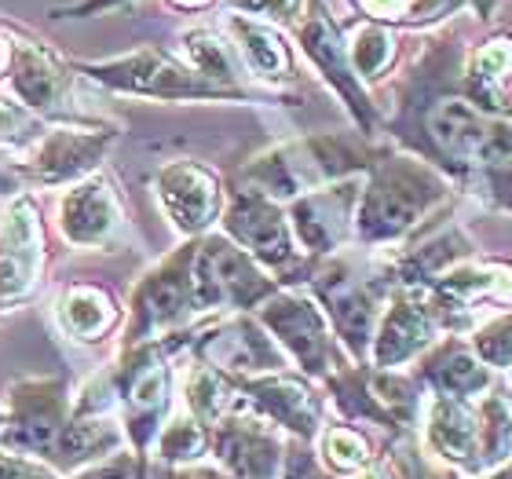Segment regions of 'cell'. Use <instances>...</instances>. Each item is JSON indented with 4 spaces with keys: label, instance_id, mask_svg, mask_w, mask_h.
Segmentation results:
<instances>
[{
    "label": "cell",
    "instance_id": "6da1fadb",
    "mask_svg": "<svg viewBox=\"0 0 512 479\" xmlns=\"http://www.w3.org/2000/svg\"><path fill=\"white\" fill-rule=\"evenodd\" d=\"M450 198V180L417 154H381L366 169L355 238L363 245H388L425 224Z\"/></svg>",
    "mask_w": 512,
    "mask_h": 479
},
{
    "label": "cell",
    "instance_id": "7a4b0ae2",
    "mask_svg": "<svg viewBox=\"0 0 512 479\" xmlns=\"http://www.w3.org/2000/svg\"><path fill=\"white\" fill-rule=\"evenodd\" d=\"M381 158L363 132H315V136H300L289 143L264 150L249 161L238 183L253 187V191L275 198L278 205H289L293 198L308 191H319L326 183L348 180V176H363L374 161Z\"/></svg>",
    "mask_w": 512,
    "mask_h": 479
},
{
    "label": "cell",
    "instance_id": "3957f363",
    "mask_svg": "<svg viewBox=\"0 0 512 479\" xmlns=\"http://www.w3.org/2000/svg\"><path fill=\"white\" fill-rule=\"evenodd\" d=\"M194 242H198V238H194ZM194 242L180 245L176 253H169L161 264H154L147 275L132 286L125 348L161 344V341H172V337H183V330L191 326L194 315H202V311H198V300H194V278H191Z\"/></svg>",
    "mask_w": 512,
    "mask_h": 479
},
{
    "label": "cell",
    "instance_id": "277c9868",
    "mask_svg": "<svg viewBox=\"0 0 512 479\" xmlns=\"http://www.w3.org/2000/svg\"><path fill=\"white\" fill-rule=\"evenodd\" d=\"M311 293L319 300V308L326 311L333 333L341 337L352 359H366L370 355V341H374L377 319L384 308V293H388V271H363L355 260L344 256H326L315 271L308 275Z\"/></svg>",
    "mask_w": 512,
    "mask_h": 479
},
{
    "label": "cell",
    "instance_id": "5b68a950",
    "mask_svg": "<svg viewBox=\"0 0 512 479\" xmlns=\"http://www.w3.org/2000/svg\"><path fill=\"white\" fill-rule=\"evenodd\" d=\"M191 278L198 311H205V315L256 311L275 289H282L275 282V275H267L264 267L256 264L246 249H238L224 231L220 235L209 231V235L194 242Z\"/></svg>",
    "mask_w": 512,
    "mask_h": 479
},
{
    "label": "cell",
    "instance_id": "8992f818",
    "mask_svg": "<svg viewBox=\"0 0 512 479\" xmlns=\"http://www.w3.org/2000/svg\"><path fill=\"white\" fill-rule=\"evenodd\" d=\"M256 322L271 333V341L282 348V355L297 362L308 377L330 381L337 370L352 366V362H341L326 311L304 289H275L256 308Z\"/></svg>",
    "mask_w": 512,
    "mask_h": 479
},
{
    "label": "cell",
    "instance_id": "52a82bcc",
    "mask_svg": "<svg viewBox=\"0 0 512 479\" xmlns=\"http://www.w3.org/2000/svg\"><path fill=\"white\" fill-rule=\"evenodd\" d=\"M169 348H176V341L125 348V359L110 370L114 395L121 406V428H125L132 450H139V454H147V447L169 417L172 370L165 359Z\"/></svg>",
    "mask_w": 512,
    "mask_h": 479
},
{
    "label": "cell",
    "instance_id": "ba28073f",
    "mask_svg": "<svg viewBox=\"0 0 512 479\" xmlns=\"http://www.w3.org/2000/svg\"><path fill=\"white\" fill-rule=\"evenodd\" d=\"M85 77L99 85L114 88L121 96H147V99H242L231 92H220L209 81L194 74L191 66L169 55L158 44H139L132 52L114 55V59H96V63H77Z\"/></svg>",
    "mask_w": 512,
    "mask_h": 479
},
{
    "label": "cell",
    "instance_id": "9c48e42d",
    "mask_svg": "<svg viewBox=\"0 0 512 479\" xmlns=\"http://www.w3.org/2000/svg\"><path fill=\"white\" fill-rule=\"evenodd\" d=\"M114 143V125H44L22 147L15 169L37 187H70L96 176Z\"/></svg>",
    "mask_w": 512,
    "mask_h": 479
},
{
    "label": "cell",
    "instance_id": "30bf717a",
    "mask_svg": "<svg viewBox=\"0 0 512 479\" xmlns=\"http://www.w3.org/2000/svg\"><path fill=\"white\" fill-rule=\"evenodd\" d=\"M220 224H224V235L238 249H246L267 275L275 271L278 286L289 282V275L297 271L300 249L293 242V231H289L286 205H278L275 198H267V194L238 183L235 191L227 194Z\"/></svg>",
    "mask_w": 512,
    "mask_h": 479
},
{
    "label": "cell",
    "instance_id": "8fae6325",
    "mask_svg": "<svg viewBox=\"0 0 512 479\" xmlns=\"http://www.w3.org/2000/svg\"><path fill=\"white\" fill-rule=\"evenodd\" d=\"M297 30L300 52L308 55L311 66L322 74V81L341 96V103L348 107V114L355 118L363 136H374L381 118H377V103L370 99L366 85L355 77L352 63H348V48H344V30L333 22V15L326 11L322 0H304L300 19L293 22Z\"/></svg>",
    "mask_w": 512,
    "mask_h": 479
},
{
    "label": "cell",
    "instance_id": "7c38bea8",
    "mask_svg": "<svg viewBox=\"0 0 512 479\" xmlns=\"http://www.w3.org/2000/svg\"><path fill=\"white\" fill-rule=\"evenodd\" d=\"M66 421H70V395L59 377L19 381L11 388V410L0 428V450L52 461Z\"/></svg>",
    "mask_w": 512,
    "mask_h": 479
},
{
    "label": "cell",
    "instance_id": "4fadbf2b",
    "mask_svg": "<svg viewBox=\"0 0 512 479\" xmlns=\"http://www.w3.org/2000/svg\"><path fill=\"white\" fill-rule=\"evenodd\" d=\"M359 194H363V176H348V180L326 183L319 191L293 198L286 216L297 249H304L315 260L341 253L344 242L355 235Z\"/></svg>",
    "mask_w": 512,
    "mask_h": 479
},
{
    "label": "cell",
    "instance_id": "5bb4252c",
    "mask_svg": "<svg viewBox=\"0 0 512 479\" xmlns=\"http://www.w3.org/2000/svg\"><path fill=\"white\" fill-rule=\"evenodd\" d=\"M154 198L161 213L183 238L209 235L224 216V183L209 165L191 158L169 161L154 172Z\"/></svg>",
    "mask_w": 512,
    "mask_h": 479
},
{
    "label": "cell",
    "instance_id": "9a60e30c",
    "mask_svg": "<svg viewBox=\"0 0 512 479\" xmlns=\"http://www.w3.org/2000/svg\"><path fill=\"white\" fill-rule=\"evenodd\" d=\"M194 337V355L198 362L220 370L224 377L238 381V377H260V373H278L286 370V355L271 341V333L260 326L256 319L231 315V319H216L209 326H202Z\"/></svg>",
    "mask_w": 512,
    "mask_h": 479
},
{
    "label": "cell",
    "instance_id": "2e32d148",
    "mask_svg": "<svg viewBox=\"0 0 512 479\" xmlns=\"http://www.w3.org/2000/svg\"><path fill=\"white\" fill-rule=\"evenodd\" d=\"M209 447L231 479H278L286 454L275 425L256 414L246 399H238L235 410H227L209 428Z\"/></svg>",
    "mask_w": 512,
    "mask_h": 479
},
{
    "label": "cell",
    "instance_id": "e0dca14e",
    "mask_svg": "<svg viewBox=\"0 0 512 479\" xmlns=\"http://www.w3.org/2000/svg\"><path fill=\"white\" fill-rule=\"evenodd\" d=\"M439 311L428 297V289L395 286V293L384 300L377 319L374 341H370V362L374 370H395L403 362L425 355L439 341Z\"/></svg>",
    "mask_w": 512,
    "mask_h": 479
},
{
    "label": "cell",
    "instance_id": "ac0fdd59",
    "mask_svg": "<svg viewBox=\"0 0 512 479\" xmlns=\"http://www.w3.org/2000/svg\"><path fill=\"white\" fill-rule=\"evenodd\" d=\"M59 231L77 249H107L118 242L125 227V209H121L118 187L107 176H88L81 183H70L55 209Z\"/></svg>",
    "mask_w": 512,
    "mask_h": 479
},
{
    "label": "cell",
    "instance_id": "d6986e66",
    "mask_svg": "<svg viewBox=\"0 0 512 479\" xmlns=\"http://www.w3.org/2000/svg\"><path fill=\"white\" fill-rule=\"evenodd\" d=\"M235 388L256 414L293 432L304 443H311L322 432V395L304 377L278 370L260 373V377H238Z\"/></svg>",
    "mask_w": 512,
    "mask_h": 479
},
{
    "label": "cell",
    "instance_id": "ffe728a7",
    "mask_svg": "<svg viewBox=\"0 0 512 479\" xmlns=\"http://www.w3.org/2000/svg\"><path fill=\"white\" fill-rule=\"evenodd\" d=\"M44 271V224L33 198H15L0 213V300L26 297Z\"/></svg>",
    "mask_w": 512,
    "mask_h": 479
},
{
    "label": "cell",
    "instance_id": "44dd1931",
    "mask_svg": "<svg viewBox=\"0 0 512 479\" xmlns=\"http://www.w3.org/2000/svg\"><path fill=\"white\" fill-rule=\"evenodd\" d=\"M11 30V26H8ZM11 96L19 99L22 110L44 114L66 96L70 85V66L30 33L11 30V70H8Z\"/></svg>",
    "mask_w": 512,
    "mask_h": 479
},
{
    "label": "cell",
    "instance_id": "7402d4cb",
    "mask_svg": "<svg viewBox=\"0 0 512 479\" xmlns=\"http://www.w3.org/2000/svg\"><path fill=\"white\" fill-rule=\"evenodd\" d=\"M224 33L231 48H235L242 70L264 81V85H286L297 77V59H293V48L282 37L278 26L260 19H249V15H235V11H224Z\"/></svg>",
    "mask_w": 512,
    "mask_h": 479
},
{
    "label": "cell",
    "instance_id": "603a6c76",
    "mask_svg": "<svg viewBox=\"0 0 512 479\" xmlns=\"http://www.w3.org/2000/svg\"><path fill=\"white\" fill-rule=\"evenodd\" d=\"M425 436L436 458L472 472V465H476V443H480L476 403L472 399H454V395H432L425 417Z\"/></svg>",
    "mask_w": 512,
    "mask_h": 479
},
{
    "label": "cell",
    "instance_id": "cb8c5ba5",
    "mask_svg": "<svg viewBox=\"0 0 512 479\" xmlns=\"http://www.w3.org/2000/svg\"><path fill=\"white\" fill-rule=\"evenodd\" d=\"M417 381L428 384L436 395H454V399H476L491 388V370L476 359L469 344L450 337L443 344H432L417 366Z\"/></svg>",
    "mask_w": 512,
    "mask_h": 479
},
{
    "label": "cell",
    "instance_id": "d4e9b609",
    "mask_svg": "<svg viewBox=\"0 0 512 479\" xmlns=\"http://www.w3.org/2000/svg\"><path fill=\"white\" fill-rule=\"evenodd\" d=\"M125 443L121 417L114 421L110 414H70L63 425V436L55 443L52 465L66 472H81L85 465H99L110 454H118Z\"/></svg>",
    "mask_w": 512,
    "mask_h": 479
},
{
    "label": "cell",
    "instance_id": "484cf974",
    "mask_svg": "<svg viewBox=\"0 0 512 479\" xmlns=\"http://www.w3.org/2000/svg\"><path fill=\"white\" fill-rule=\"evenodd\" d=\"M121 311L107 289L92 286V282H74L63 289L59 297V326L66 337L81 344H99L114 326H118Z\"/></svg>",
    "mask_w": 512,
    "mask_h": 479
},
{
    "label": "cell",
    "instance_id": "4316f807",
    "mask_svg": "<svg viewBox=\"0 0 512 479\" xmlns=\"http://www.w3.org/2000/svg\"><path fill=\"white\" fill-rule=\"evenodd\" d=\"M180 48H183V63L191 66L202 81H209L220 92L246 99V92H242V63H238L235 48H231V41H227L224 33L194 26V30H187L180 37Z\"/></svg>",
    "mask_w": 512,
    "mask_h": 479
},
{
    "label": "cell",
    "instance_id": "83f0119b",
    "mask_svg": "<svg viewBox=\"0 0 512 479\" xmlns=\"http://www.w3.org/2000/svg\"><path fill=\"white\" fill-rule=\"evenodd\" d=\"M344 48H348V63H352L355 77L363 85L381 81L395 66V59H399V37H395V30L370 19H359L355 26H348Z\"/></svg>",
    "mask_w": 512,
    "mask_h": 479
},
{
    "label": "cell",
    "instance_id": "f1b7e54d",
    "mask_svg": "<svg viewBox=\"0 0 512 479\" xmlns=\"http://www.w3.org/2000/svg\"><path fill=\"white\" fill-rule=\"evenodd\" d=\"M476 421H480V443H476L472 472L483 476L512 458V399L502 388L487 392L476 403Z\"/></svg>",
    "mask_w": 512,
    "mask_h": 479
},
{
    "label": "cell",
    "instance_id": "f546056e",
    "mask_svg": "<svg viewBox=\"0 0 512 479\" xmlns=\"http://www.w3.org/2000/svg\"><path fill=\"white\" fill-rule=\"evenodd\" d=\"M363 19L381 26H417V22H436L447 11H458L461 0H355Z\"/></svg>",
    "mask_w": 512,
    "mask_h": 479
},
{
    "label": "cell",
    "instance_id": "4dcf8cb0",
    "mask_svg": "<svg viewBox=\"0 0 512 479\" xmlns=\"http://www.w3.org/2000/svg\"><path fill=\"white\" fill-rule=\"evenodd\" d=\"M154 447H158V461H165V465H191L209 447V432L191 414H176L165 417L161 432L154 436Z\"/></svg>",
    "mask_w": 512,
    "mask_h": 479
},
{
    "label": "cell",
    "instance_id": "1f68e13d",
    "mask_svg": "<svg viewBox=\"0 0 512 479\" xmlns=\"http://www.w3.org/2000/svg\"><path fill=\"white\" fill-rule=\"evenodd\" d=\"M461 70L476 88L498 92L505 81H512V37H491L480 48H472L465 55V63H461Z\"/></svg>",
    "mask_w": 512,
    "mask_h": 479
},
{
    "label": "cell",
    "instance_id": "d6a6232c",
    "mask_svg": "<svg viewBox=\"0 0 512 479\" xmlns=\"http://www.w3.org/2000/svg\"><path fill=\"white\" fill-rule=\"evenodd\" d=\"M370 443L352 425L322 428V465L333 472H359L370 465Z\"/></svg>",
    "mask_w": 512,
    "mask_h": 479
},
{
    "label": "cell",
    "instance_id": "836d02e7",
    "mask_svg": "<svg viewBox=\"0 0 512 479\" xmlns=\"http://www.w3.org/2000/svg\"><path fill=\"white\" fill-rule=\"evenodd\" d=\"M469 348L476 352V359L491 370H509L512 366V311H502V315H494L487 319L483 326H476L469 337Z\"/></svg>",
    "mask_w": 512,
    "mask_h": 479
},
{
    "label": "cell",
    "instance_id": "e575fe53",
    "mask_svg": "<svg viewBox=\"0 0 512 479\" xmlns=\"http://www.w3.org/2000/svg\"><path fill=\"white\" fill-rule=\"evenodd\" d=\"M224 11L271 22V26H293L304 11V0H224Z\"/></svg>",
    "mask_w": 512,
    "mask_h": 479
},
{
    "label": "cell",
    "instance_id": "d590c367",
    "mask_svg": "<svg viewBox=\"0 0 512 479\" xmlns=\"http://www.w3.org/2000/svg\"><path fill=\"white\" fill-rule=\"evenodd\" d=\"M278 479H333V472L319 461V454L304 443V439H293L282 454V472Z\"/></svg>",
    "mask_w": 512,
    "mask_h": 479
},
{
    "label": "cell",
    "instance_id": "8d00e7d4",
    "mask_svg": "<svg viewBox=\"0 0 512 479\" xmlns=\"http://www.w3.org/2000/svg\"><path fill=\"white\" fill-rule=\"evenodd\" d=\"M0 479H59V476L52 469H44V465H37L33 458L0 450Z\"/></svg>",
    "mask_w": 512,
    "mask_h": 479
},
{
    "label": "cell",
    "instance_id": "74e56055",
    "mask_svg": "<svg viewBox=\"0 0 512 479\" xmlns=\"http://www.w3.org/2000/svg\"><path fill=\"white\" fill-rule=\"evenodd\" d=\"M128 4H136V0H74V4L52 8V19H96L103 11H118Z\"/></svg>",
    "mask_w": 512,
    "mask_h": 479
},
{
    "label": "cell",
    "instance_id": "f35d334b",
    "mask_svg": "<svg viewBox=\"0 0 512 479\" xmlns=\"http://www.w3.org/2000/svg\"><path fill=\"white\" fill-rule=\"evenodd\" d=\"M8 70H11V30L0 26V81H8Z\"/></svg>",
    "mask_w": 512,
    "mask_h": 479
},
{
    "label": "cell",
    "instance_id": "ab89813d",
    "mask_svg": "<svg viewBox=\"0 0 512 479\" xmlns=\"http://www.w3.org/2000/svg\"><path fill=\"white\" fill-rule=\"evenodd\" d=\"M469 4H472V11L480 15V22H491L494 15H498V4H502V0H469Z\"/></svg>",
    "mask_w": 512,
    "mask_h": 479
},
{
    "label": "cell",
    "instance_id": "60d3db41",
    "mask_svg": "<svg viewBox=\"0 0 512 479\" xmlns=\"http://www.w3.org/2000/svg\"><path fill=\"white\" fill-rule=\"evenodd\" d=\"M216 0H169V8L176 11H205V8H213Z\"/></svg>",
    "mask_w": 512,
    "mask_h": 479
},
{
    "label": "cell",
    "instance_id": "b9f144b4",
    "mask_svg": "<svg viewBox=\"0 0 512 479\" xmlns=\"http://www.w3.org/2000/svg\"><path fill=\"white\" fill-rule=\"evenodd\" d=\"M352 479H395V476L384 469V465H366V469H359Z\"/></svg>",
    "mask_w": 512,
    "mask_h": 479
},
{
    "label": "cell",
    "instance_id": "7bdbcfd3",
    "mask_svg": "<svg viewBox=\"0 0 512 479\" xmlns=\"http://www.w3.org/2000/svg\"><path fill=\"white\" fill-rule=\"evenodd\" d=\"M483 479H512V458L505 461V465H498V469L483 472Z\"/></svg>",
    "mask_w": 512,
    "mask_h": 479
}]
</instances>
